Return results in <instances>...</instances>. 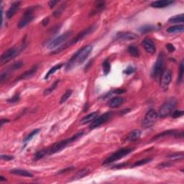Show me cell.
<instances>
[{"label": "cell", "instance_id": "f907efd6", "mask_svg": "<svg viewBox=\"0 0 184 184\" xmlns=\"http://www.w3.org/2000/svg\"><path fill=\"white\" fill-rule=\"evenodd\" d=\"M48 22H49V18H48V17H46V18H45L42 22L43 25V26H46V25L48 24Z\"/></svg>", "mask_w": 184, "mask_h": 184}, {"label": "cell", "instance_id": "cb8c5ba5", "mask_svg": "<svg viewBox=\"0 0 184 184\" xmlns=\"http://www.w3.org/2000/svg\"><path fill=\"white\" fill-rule=\"evenodd\" d=\"M89 173H90V171L89 169L81 170V171L76 173L75 175H74L73 177H72L71 181H74V180H79V179H83V177H85V176L89 175Z\"/></svg>", "mask_w": 184, "mask_h": 184}, {"label": "cell", "instance_id": "7dc6e473", "mask_svg": "<svg viewBox=\"0 0 184 184\" xmlns=\"http://www.w3.org/2000/svg\"><path fill=\"white\" fill-rule=\"evenodd\" d=\"M58 2V1H53V0H52V1H50V2H49L48 5H49V6H50V9L53 8L54 6L56 5V4H57Z\"/></svg>", "mask_w": 184, "mask_h": 184}, {"label": "cell", "instance_id": "836d02e7", "mask_svg": "<svg viewBox=\"0 0 184 184\" xmlns=\"http://www.w3.org/2000/svg\"><path fill=\"white\" fill-rule=\"evenodd\" d=\"M72 93H73V91L71 89H67L65 93L63 94V95L62 96L61 98H60V104H63L64 102H66V101L68 100V99L70 97Z\"/></svg>", "mask_w": 184, "mask_h": 184}, {"label": "cell", "instance_id": "ffe728a7", "mask_svg": "<svg viewBox=\"0 0 184 184\" xmlns=\"http://www.w3.org/2000/svg\"><path fill=\"white\" fill-rule=\"evenodd\" d=\"M98 114H99V112H98V111L92 112L91 114H88L86 117H84L81 120V123L82 124H89V123H91L98 117Z\"/></svg>", "mask_w": 184, "mask_h": 184}, {"label": "cell", "instance_id": "ac0fdd59", "mask_svg": "<svg viewBox=\"0 0 184 184\" xmlns=\"http://www.w3.org/2000/svg\"><path fill=\"white\" fill-rule=\"evenodd\" d=\"M124 102V99L122 97H117L112 98L110 101H109V107L111 109L117 108V107H120Z\"/></svg>", "mask_w": 184, "mask_h": 184}, {"label": "cell", "instance_id": "bcb514c9", "mask_svg": "<svg viewBox=\"0 0 184 184\" xmlns=\"http://www.w3.org/2000/svg\"><path fill=\"white\" fill-rule=\"evenodd\" d=\"M73 167H68V168H65V169H63V170H62V171H60V172H58V174L64 173H66V172H67V171H71V170H73Z\"/></svg>", "mask_w": 184, "mask_h": 184}, {"label": "cell", "instance_id": "7402d4cb", "mask_svg": "<svg viewBox=\"0 0 184 184\" xmlns=\"http://www.w3.org/2000/svg\"><path fill=\"white\" fill-rule=\"evenodd\" d=\"M140 136H141V131L138 130H135L131 131V132L129 133V135H127V140L128 141H130V142H135V141L139 140Z\"/></svg>", "mask_w": 184, "mask_h": 184}, {"label": "cell", "instance_id": "d590c367", "mask_svg": "<svg viewBox=\"0 0 184 184\" xmlns=\"http://www.w3.org/2000/svg\"><path fill=\"white\" fill-rule=\"evenodd\" d=\"M152 158H145V159H142L140 160H138V161H137L135 162L134 164H133V167H138V166H141V165H145L147 163H149L152 161Z\"/></svg>", "mask_w": 184, "mask_h": 184}, {"label": "cell", "instance_id": "277c9868", "mask_svg": "<svg viewBox=\"0 0 184 184\" xmlns=\"http://www.w3.org/2000/svg\"><path fill=\"white\" fill-rule=\"evenodd\" d=\"M176 105H177V101L175 98H170L161 106L158 113V116L163 118L168 115H171V113L175 110Z\"/></svg>", "mask_w": 184, "mask_h": 184}, {"label": "cell", "instance_id": "60d3db41", "mask_svg": "<svg viewBox=\"0 0 184 184\" xmlns=\"http://www.w3.org/2000/svg\"><path fill=\"white\" fill-rule=\"evenodd\" d=\"M183 114H184L183 111L175 110V109L171 114V117H173V118H179V117H181L183 116Z\"/></svg>", "mask_w": 184, "mask_h": 184}, {"label": "cell", "instance_id": "9a60e30c", "mask_svg": "<svg viewBox=\"0 0 184 184\" xmlns=\"http://www.w3.org/2000/svg\"><path fill=\"white\" fill-rule=\"evenodd\" d=\"M142 45L143 46V48L145 50V51L148 53L150 54H154L156 50V47L155 44L154 43V42L152 41L151 39L150 38H145L142 42Z\"/></svg>", "mask_w": 184, "mask_h": 184}, {"label": "cell", "instance_id": "4316f807", "mask_svg": "<svg viewBox=\"0 0 184 184\" xmlns=\"http://www.w3.org/2000/svg\"><path fill=\"white\" fill-rule=\"evenodd\" d=\"M59 82H60L59 79L56 80V81H55L53 83V84L51 86H50V87H48V89H46V90H45L44 92H43V95L44 96H48L49 94H50L52 92H53L54 90L56 89V88H57L58 83H59Z\"/></svg>", "mask_w": 184, "mask_h": 184}, {"label": "cell", "instance_id": "e0dca14e", "mask_svg": "<svg viewBox=\"0 0 184 184\" xmlns=\"http://www.w3.org/2000/svg\"><path fill=\"white\" fill-rule=\"evenodd\" d=\"M174 2H175L174 1H170V0H160V1L152 2L150 6L153 8H164V7L173 5Z\"/></svg>", "mask_w": 184, "mask_h": 184}, {"label": "cell", "instance_id": "ab89813d", "mask_svg": "<svg viewBox=\"0 0 184 184\" xmlns=\"http://www.w3.org/2000/svg\"><path fill=\"white\" fill-rule=\"evenodd\" d=\"M9 76V73L8 71L2 72V73H1V76H0V83H3L4 82H5L7 79H8Z\"/></svg>", "mask_w": 184, "mask_h": 184}, {"label": "cell", "instance_id": "8fae6325", "mask_svg": "<svg viewBox=\"0 0 184 184\" xmlns=\"http://www.w3.org/2000/svg\"><path fill=\"white\" fill-rule=\"evenodd\" d=\"M111 114H112V113H111V111H109V112L105 113V114L101 115V116L97 117V118H96L91 123V124H90L89 126L90 130H94V129L97 128V127H100L101 124L105 123L109 118H110Z\"/></svg>", "mask_w": 184, "mask_h": 184}, {"label": "cell", "instance_id": "ba28073f", "mask_svg": "<svg viewBox=\"0 0 184 184\" xmlns=\"http://www.w3.org/2000/svg\"><path fill=\"white\" fill-rule=\"evenodd\" d=\"M72 34H73V32H72L71 30L67 31V32H64L63 34L60 35V36H58L57 38L53 39V40L48 44V48L49 49H54L56 48H59L60 45L64 43H66V41H67L68 39L69 38L70 36H71Z\"/></svg>", "mask_w": 184, "mask_h": 184}, {"label": "cell", "instance_id": "484cf974", "mask_svg": "<svg viewBox=\"0 0 184 184\" xmlns=\"http://www.w3.org/2000/svg\"><path fill=\"white\" fill-rule=\"evenodd\" d=\"M184 30L183 25H173L167 29V32L168 33H175V32H183Z\"/></svg>", "mask_w": 184, "mask_h": 184}, {"label": "cell", "instance_id": "1f68e13d", "mask_svg": "<svg viewBox=\"0 0 184 184\" xmlns=\"http://www.w3.org/2000/svg\"><path fill=\"white\" fill-rule=\"evenodd\" d=\"M183 73H184V66H183V61L182 60L180 64L179 76H178V83L181 84L183 82Z\"/></svg>", "mask_w": 184, "mask_h": 184}, {"label": "cell", "instance_id": "7c38bea8", "mask_svg": "<svg viewBox=\"0 0 184 184\" xmlns=\"http://www.w3.org/2000/svg\"><path fill=\"white\" fill-rule=\"evenodd\" d=\"M160 79V88H161L163 91L168 90V87H169L172 79L171 70H164Z\"/></svg>", "mask_w": 184, "mask_h": 184}, {"label": "cell", "instance_id": "8992f818", "mask_svg": "<svg viewBox=\"0 0 184 184\" xmlns=\"http://www.w3.org/2000/svg\"><path fill=\"white\" fill-rule=\"evenodd\" d=\"M134 150V148H122V149H119L114 152L113 154H111L109 157H108L103 162V165H108V164L112 163L117 160H120L123 158L125 156L127 155L128 154H130Z\"/></svg>", "mask_w": 184, "mask_h": 184}, {"label": "cell", "instance_id": "4dcf8cb0", "mask_svg": "<svg viewBox=\"0 0 184 184\" xmlns=\"http://www.w3.org/2000/svg\"><path fill=\"white\" fill-rule=\"evenodd\" d=\"M183 152H175V153H173L171 155H167V158H169L172 160H181L183 159Z\"/></svg>", "mask_w": 184, "mask_h": 184}, {"label": "cell", "instance_id": "5bb4252c", "mask_svg": "<svg viewBox=\"0 0 184 184\" xmlns=\"http://www.w3.org/2000/svg\"><path fill=\"white\" fill-rule=\"evenodd\" d=\"M38 65L35 64L32 66L30 69H29L28 70H26V71L24 72V73L19 75L18 78H17L15 79V81H21V80H25V79H28L32 78V76H34V75L36 73V72L38 71Z\"/></svg>", "mask_w": 184, "mask_h": 184}, {"label": "cell", "instance_id": "74e56055", "mask_svg": "<svg viewBox=\"0 0 184 184\" xmlns=\"http://www.w3.org/2000/svg\"><path fill=\"white\" fill-rule=\"evenodd\" d=\"M24 66V63H23V62L22 61H17L15 63H14L10 66V68H9V69L11 70H17L19 69V68H21L22 67V66Z\"/></svg>", "mask_w": 184, "mask_h": 184}, {"label": "cell", "instance_id": "2e32d148", "mask_svg": "<svg viewBox=\"0 0 184 184\" xmlns=\"http://www.w3.org/2000/svg\"><path fill=\"white\" fill-rule=\"evenodd\" d=\"M21 2H15L12 4L10 7H9L7 13H6V17L7 19H11L14 15L16 14L19 7H20Z\"/></svg>", "mask_w": 184, "mask_h": 184}, {"label": "cell", "instance_id": "f6af8a7d", "mask_svg": "<svg viewBox=\"0 0 184 184\" xmlns=\"http://www.w3.org/2000/svg\"><path fill=\"white\" fill-rule=\"evenodd\" d=\"M172 165V163L170 162H162V163L160 164L159 165H158V167L163 168H166V167H170V166Z\"/></svg>", "mask_w": 184, "mask_h": 184}, {"label": "cell", "instance_id": "6da1fadb", "mask_svg": "<svg viewBox=\"0 0 184 184\" xmlns=\"http://www.w3.org/2000/svg\"><path fill=\"white\" fill-rule=\"evenodd\" d=\"M92 50V46L90 45L83 46V48L79 49L75 54L70 58L69 61L66 64V70H70L72 68L77 67L81 65L83 63L87 60L89 56L91 53Z\"/></svg>", "mask_w": 184, "mask_h": 184}, {"label": "cell", "instance_id": "44dd1931", "mask_svg": "<svg viewBox=\"0 0 184 184\" xmlns=\"http://www.w3.org/2000/svg\"><path fill=\"white\" fill-rule=\"evenodd\" d=\"M157 29H158V27H157V26H155V25L147 24V25H142L140 27H139L138 30H139V32H140V33H142V34H145V33L152 32V31L156 30Z\"/></svg>", "mask_w": 184, "mask_h": 184}, {"label": "cell", "instance_id": "7a4b0ae2", "mask_svg": "<svg viewBox=\"0 0 184 184\" xmlns=\"http://www.w3.org/2000/svg\"><path fill=\"white\" fill-rule=\"evenodd\" d=\"M84 132L83 131H80V132H77L76 134L74 135L73 136H72L71 138H67L66 140H61L60 142H56L50 147V148L45 149L46 152V155H53L55 153H57L62 151L63 150H64L66 147L70 145V144L73 143V142H75L77 140H79V138H81L82 136L83 135Z\"/></svg>", "mask_w": 184, "mask_h": 184}, {"label": "cell", "instance_id": "f5cc1de1", "mask_svg": "<svg viewBox=\"0 0 184 184\" xmlns=\"http://www.w3.org/2000/svg\"><path fill=\"white\" fill-rule=\"evenodd\" d=\"M3 181H6V179L4 178L3 176H0V182H3Z\"/></svg>", "mask_w": 184, "mask_h": 184}, {"label": "cell", "instance_id": "d6986e66", "mask_svg": "<svg viewBox=\"0 0 184 184\" xmlns=\"http://www.w3.org/2000/svg\"><path fill=\"white\" fill-rule=\"evenodd\" d=\"M9 173L13 175L23 176V177H27V178H32L33 175L29 171H25V170L22 169H12L9 171Z\"/></svg>", "mask_w": 184, "mask_h": 184}, {"label": "cell", "instance_id": "f546056e", "mask_svg": "<svg viewBox=\"0 0 184 184\" xmlns=\"http://www.w3.org/2000/svg\"><path fill=\"white\" fill-rule=\"evenodd\" d=\"M102 68H103V73L105 76H107L110 72L111 69V65L110 62H109V59H106L102 63Z\"/></svg>", "mask_w": 184, "mask_h": 184}, {"label": "cell", "instance_id": "8d00e7d4", "mask_svg": "<svg viewBox=\"0 0 184 184\" xmlns=\"http://www.w3.org/2000/svg\"><path fill=\"white\" fill-rule=\"evenodd\" d=\"M65 8H66V4L65 3L62 4V5H60L59 7H58V8L57 9H56V11L54 12H53V15L56 17H59L60 15H61V14L63 13V12L64 11V9H65Z\"/></svg>", "mask_w": 184, "mask_h": 184}, {"label": "cell", "instance_id": "b9f144b4", "mask_svg": "<svg viewBox=\"0 0 184 184\" xmlns=\"http://www.w3.org/2000/svg\"><path fill=\"white\" fill-rule=\"evenodd\" d=\"M135 71V69L134 67H132V66H128V67L124 70V73L127 74V75H130V74L134 73Z\"/></svg>", "mask_w": 184, "mask_h": 184}, {"label": "cell", "instance_id": "681fc988", "mask_svg": "<svg viewBox=\"0 0 184 184\" xmlns=\"http://www.w3.org/2000/svg\"><path fill=\"white\" fill-rule=\"evenodd\" d=\"M0 122H1V126L2 127L5 123L9 122V119H2L1 121H0Z\"/></svg>", "mask_w": 184, "mask_h": 184}, {"label": "cell", "instance_id": "7bdbcfd3", "mask_svg": "<svg viewBox=\"0 0 184 184\" xmlns=\"http://www.w3.org/2000/svg\"><path fill=\"white\" fill-rule=\"evenodd\" d=\"M13 156L9 155H1V159L2 160H5V161H9L14 159Z\"/></svg>", "mask_w": 184, "mask_h": 184}, {"label": "cell", "instance_id": "ee69618b", "mask_svg": "<svg viewBox=\"0 0 184 184\" xmlns=\"http://www.w3.org/2000/svg\"><path fill=\"white\" fill-rule=\"evenodd\" d=\"M166 48L168 49V50L170 53H173L175 50V47H174L173 45L171 44V43H168V44L166 45Z\"/></svg>", "mask_w": 184, "mask_h": 184}, {"label": "cell", "instance_id": "5b68a950", "mask_svg": "<svg viewBox=\"0 0 184 184\" xmlns=\"http://www.w3.org/2000/svg\"><path fill=\"white\" fill-rule=\"evenodd\" d=\"M164 68H165V55L163 53H160L152 69V77L155 79L159 80L163 73Z\"/></svg>", "mask_w": 184, "mask_h": 184}, {"label": "cell", "instance_id": "c3c4849f", "mask_svg": "<svg viewBox=\"0 0 184 184\" xmlns=\"http://www.w3.org/2000/svg\"><path fill=\"white\" fill-rule=\"evenodd\" d=\"M124 92H126V91L124 89H116V90H114L113 93L117 94H121L124 93Z\"/></svg>", "mask_w": 184, "mask_h": 184}, {"label": "cell", "instance_id": "30bf717a", "mask_svg": "<svg viewBox=\"0 0 184 184\" xmlns=\"http://www.w3.org/2000/svg\"><path fill=\"white\" fill-rule=\"evenodd\" d=\"M158 117V113L154 109H150L146 113L145 116L143 120H142V126L144 128H150L155 123Z\"/></svg>", "mask_w": 184, "mask_h": 184}, {"label": "cell", "instance_id": "9c48e42d", "mask_svg": "<svg viewBox=\"0 0 184 184\" xmlns=\"http://www.w3.org/2000/svg\"><path fill=\"white\" fill-rule=\"evenodd\" d=\"M22 50V48H9L7 51H5L4 53L2 55L1 58H0V62H1L2 65L7 63L18 56L19 53Z\"/></svg>", "mask_w": 184, "mask_h": 184}, {"label": "cell", "instance_id": "3957f363", "mask_svg": "<svg viewBox=\"0 0 184 184\" xmlns=\"http://www.w3.org/2000/svg\"><path fill=\"white\" fill-rule=\"evenodd\" d=\"M96 28H97V26H96L95 25H91V26L88 27L87 28L84 29V30H82L81 32H80L79 34L76 35V38H74L72 39V40L68 41V42L66 43H64L63 46H60L59 48L56 49V50H55L53 52L51 53V54L58 53L63 51V50H64L66 48H68V47L72 46V45L76 44V43H77L80 42V41H81L83 38H85L86 37H87L88 35H89L90 34H91V33L94 32Z\"/></svg>", "mask_w": 184, "mask_h": 184}, {"label": "cell", "instance_id": "f35d334b", "mask_svg": "<svg viewBox=\"0 0 184 184\" xmlns=\"http://www.w3.org/2000/svg\"><path fill=\"white\" fill-rule=\"evenodd\" d=\"M19 94H15L12 97L10 98V99H7V101L9 104H15L17 102H18V101H19Z\"/></svg>", "mask_w": 184, "mask_h": 184}, {"label": "cell", "instance_id": "e575fe53", "mask_svg": "<svg viewBox=\"0 0 184 184\" xmlns=\"http://www.w3.org/2000/svg\"><path fill=\"white\" fill-rule=\"evenodd\" d=\"M40 129H36V130H33L32 132L30 133V134H29L28 135H27L26 137V138H25V140H24V143H25V145H27V142H28L29 141H30L31 140H32V139L33 138H34V137L35 135H38V133H39V132H40Z\"/></svg>", "mask_w": 184, "mask_h": 184}, {"label": "cell", "instance_id": "d4e9b609", "mask_svg": "<svg viewBox=\"0 0 184 184\" xmlns=\"http://www.w3.org/2000/svg\"><path fill=\"white\" fill-rule=\"evenodd\" d=\"M94 6L95 9L92 12V15H94V14H97L99 12L102 11L103 9H104L106 7V2L103 1H97L96 2Z\"/></svg>", "mask_w": 184, "mask_h": 184}, {"label": "cell", "instance_id": "52a82bcc", "mask_svg": "<svg viewBox=\"0 0 184 184\" xmlns=\"http://www.w3.org/2000/svg\"><path fill=\"white\" fill-rule=\"evenodd\" d=\"M35 9V7H28L26 10L25 11L24 14L22 15V17L19 19L18 22L19 29H22L29 25L34 19L35 17L33 16L32 13Z\"/></svg>", "mask_w": 184, "mask_h": 184}, {"label": "cell", "instance_id": "816d5d0a", "mask_svg": "<svg viewBox=\"0 0 184 184\" xmlns=\"http://www.w3.org/2000/svg\"><path fill=\"white\" fill-rule=\"evenodd\" d=\"M128 164L127 163H122L121 164V165H117L116 166H114V168H122V167H124L125 165H127Z\"/></svg>", "mask_w": 184, "mask_h": 184}, {"label": "cell", "instance_id": "4fadbf2b", "mask_svg": "<svg viewBox=\"0 0 184 184\" xmlns=\"http://www.w3.org/2000/svg\"><path fill=\"white\" fill-rule=\"evenodd\" d=\"M116 38L119 40H134L138 38V35L129 31L127 32H119L117 33Z\"/></svg>", "mask_w": 184, "mask_h": 184}, {"label": "cell", "instance_id": "603a6c76", "mask_svg": "<svg viewBox=\"0 0 184 184\" xmlns=\"http://www.w3.org/2000/svg\"><path fill=\"white\" fill-rule=\"evenodd\" d=\"M127 51H128L130 56H132V57H140V50H139V49L137 48L135 46H134V45H130V46H129L128 48H127Z\"/></svg>", "mask_w": 184, "mask_h": 184}, {"label": "cell", "instance_id": "d6a6232c", "mask_svg": "<svg viewBox=\"0 0 184 184\" xmlns=\"http://www.w3.org/2000/svg\"><path fill=\"white\" fill-rule=\"evenodd\" d=\"M46 156H47L46 150H45V149L41 150L40 151L37 152L34 155V156H33V160H34V161H38V160L42 159V158L46 157Z\"/></svg>", "mask_w": 184, "mask_h": 184}, {"label": "cell", "instance_id": "83f0119b", "mask_svg": "<svg viewBox=\"0 0 184 184\" xmlns=\"http://www.w3.org/2000/svg\"><path fill=\"white\" fill-rule=\"evenodd\" d=\"M183 21H184L183 14H181V15L171 17V18L168 19V22L169 23H183Z\"/></svg>", "mask_w": 184, "mask_h": 184}, {"label": "cell", "instance_id": "f1b7e54d", "mask_svg": "<svg viewBox=\"0 0 184 184\" xmlns=\"http://www.w3.org/2000/svg\"><path fill=\"white\" fill-rule=\"evenodd\" d=\"M63 65L62 63H59V64H57V65L54 66L53 67H52L51 68H50V70H48V73H47V74L46 75V76H45L44 79H46V80L48 79L49 77H50V76H51L52 74H53L55 73V72H56V71H57V70H60V68H61L63 67Z\"/></svg>", "mask_w": 184, "mask_h": 184}]
</instances>
